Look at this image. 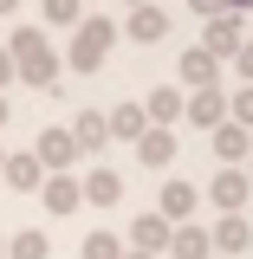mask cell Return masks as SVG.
Wrapping results in <instances>:
<instances>
[{"label":"cell","instance_id":"2","mask_svg":"<svg viewBox=\"0 0 253 259\" xmlns=\"http://www.w3.org/2000/svg\"><path fill=\"white\" fill-rule=\"evenodd\" d=\"M111 46H117V26H111V13H85V20L71 26V52H65V65H71V71H104Z\"/></svg>","mask_w":253,"mask_h":259},{"label":"cell","instance_id":"6","mask_svg":"<svg viewBox=\"0 0 253 259\" xmlns=\"http://www.w3.org/2000/svg\"><path fill=\"white\" fill-rule=\"evenodd\" d=\"M78 194H85V207H117V201H124V175H117L111 162H97V168H85Z\"/></svg>","mask_w":253,"mask_h":259},{"label":"cell","instance_id":"25","mask_svg":"<svg viewBox=\"0 0 253 259\" xmlns=\"http://www.w3.org/2000/svg\"><path fill=\"white\" fill-rule=\"evenodd\" d=\"M234 65H240V78L253 84V39H240V52H234Z\"/></svg>","mask_w":253,"mask_h":259},{"label":"cell","instance_id":"7","mask_svg":"<svg viewBox=\"0 0 253 259\" xmlns=\"http://www.w3.org/2000/svg\"><path fill=\"white\" fill-rule=\"evenodd\" d=\"M32 156H39V168H52V175H65L71 162H78V143H71V130H39V143H32Z\"/></svg>","mask_w":253,"mask_h":259},{"label":"cell","instance_id":"34","mask_svg":"<svg viewBox=\"0 0 253 259\" xmlns=\"http://www.w3.org/2000/svg\"><path fill=\"white\" fill-rule=\"evenodd\" d=\"M0 168H7V149H0Z\"/></svg>","mask_w":253,"mask_h":259},{"label":"cell","instance_id":"33","mask_svg":"<svg viewBox=\"0 0 253 259\" xmlns=\"http://www.w3.org/2000/svg\"><path fill=\"white\" fill-rule=\"evenodd\" d=\"M124 7H143V0H124Z\"/></svg>","mask_w":253,"mask_h":259},{"label":"cell","instance_id":"3","mask_svg":"<svg viewBox=\"0 0 253 259\" xmlns=\"http://www.w3.org/2000/svg\"><path fill=\"white\" fill-rule=\"evenodd\" d=\"M240 39H247V20H240V13H208V26H201V52L234 59V52H240Z\"/></svg>","mask_w":253,"mask_h":259},{"label":"cell","instance_id":"20","mask_svg":"<svg viewBox=\"0 0 253 259\" xmlns=\"http://www.w3.org/2000/svg\"><path fill=\"white\" fill-rule=\"evenodd\" d=\"M7 259H52L46 227H20V233H7Z\"/></svg>","mask_w":253,"mask_h":259},{"label":"cell","instance_id":"18","mask_svg":"<svg viewBox=\"0 0 253 259\" xmlns=\"http://www.w3.org/2000/svg\"><path fill=\"white\" fill-rule=\"evenodd\" d=\"M71 143H78V156H97V149L111 143V123H104V110H85V117L71 123Z\"/></svg>","mask_w":253,"mask_h":259},{"label":"cell","instance_id":"30","mask_svg":"<svg viewBox=\"0 0 253 259\" xmlns=\"http://www.w3.org/2000/svg\"><path fill=\"white\" fill-rule=\"evenodd\" d=\"M124 259H156V253H136V246H124Z\"/></svg>","mask_w":253,"mask_h":259},{"label":"cell","instance_id":"14","mask_svg":"<svg viewBox=\"0 0 253 259\" xmlns=\"http://www.w3.org/2000/svg\"><path fill=\"white\" fill-rule=\"evenodd\" d=\"M136 162H143V168H169V162H175V136H169L162 123H150L143 136H136Z\"/></svg>","mask_w":253,"mask_h":259},{"label":"cell","instance_id":"12","mask_svg":"<svg viewBox=\"0 0 253 259\" xmlns=\"http://www.w3.org/2000/svg\"><path fill=\"white\" fill-rule=\"evenodd\" d=\"M201 84H221V59L201 52V46H189L182 52V91H201Z\"/></svg>","mask_w":253,"mask_h":259},{"label":"cell","instance_id":"8","mask_svg":"<svg viewBox=\"0 0 253 259\" xmlns=\"http://www.w3.org/2000/svg\"><path fill=\"white\" fill-rule=\"evenodd\" d=\"M124 32L136 39V46H156V39H169V13H162L156 0H143V7H130V20H124Z\"/></svg>","mask_w":253,"mask_h":259},{"label":"cell","instance_id":"26","mask_svg":"<svg viewBox=\"0 0 253 259\" xmlns=\"http://www.w3.org/2000/svg\"><path fill=\"white\" fill-rule=\"evenodd\" d=\"M13 84V59H7V46H0V91Z\"/></svg>","mask_w":253,"mask_h":259},{"label":"cell","instance_id":"19","mask_svg":"<svg viewBox=\"0 0 253 259\" xmlns=\"http://www.w3.org/2000/svg\"><path fill=\"white\" fill-rule=\"evenodd\" d=\"M0 182L20 194H39V182H46V168H39V156H7V168H0Z\"/></svg>","mask_w":253,"mask_h":259},{"label":"cell","instance_id":"10","mask_svg":"<svg viewBox=\"0 0 253 259\" xmlns=\"http://www.w3.org/2000/svg\"><path fill=\"white\" fill-rule=\"evenodd\" d=\"M195 207H201V188H195V182H169V188L156 194V214H162L169 227H182Z\"/></svg>","mask_w":253,"mask_h":259},{"label":"cell","instance_id":"22","mask_svg":"<svg viewBox=\"0 0 253 259\" xmlns=\"http://www.w3.org/2000/svg\"><path fill=\"white\" fill-rule=\"evenodd\" d=\"M39 20H46V26H78V20H85V0H39Z\"/></svg>","mask_w":253,"mask_h":259},{"label":"cell","instance_id":"24","mask_svg":"<svg viewBox=\"0 0 253 259\" xmlns=\"http://www.w3.org/2000/svg\"><path fill=\"white\" fill-rule=\"evenodd\" d=\"M227 123H240V130H253V84H240V91L227 97Z\"/></svg>","mask_w":253,"mask_h":259},{"label":"cell","instance_id":"4","mask_svg":"<svg viewBox=\"0 0 253 259\" xmlns=\"http://www.w3.org/2000/svg\"><path fill=\"white\" fill-rule=\"evenodd\" d=\"M208 201H214V214H240L253 201V175L247 168H221V175L208 182Z\"/></svg>","mask_w":253,"mask_h":259},{"label":"cell","instance_id":"35","mask_svg":"<svg viewBox=\"0 0 253 259\" xmlns=\"http://www.w3.org/2000/svg\"><path fill=\"white\" fill-rule=\"evenodd\" d=\"M247 39H253V20H247Z\"/></svg>","mask_w":253,"mask_h":259},{"label":"cell","instance_id":"1","mask_svg":"<svg viewBox=\"0 0 253 259\" xmlns=\"http://www.w3.org/2000/svg\"><path fill=\"white\" fill-rule=\"evenodd\" d=\"M7 59H13V78H26V84H59V52H52L46 26H13Z\"/></svg>","mask_w":253,"mask_h":259},{"label":"cell","instance_id":"5","mask_svg":"<svg viewBox=\"0 0 253 259\" xmlns=\"http://www.w3.org/2000/svg\"><path fill=\"white\" fill-rule=\"evenodd\" d=\"M182 117H189L195 130H214V123H227V91H221V84L182 91Z\"/></svg>","mask_w":253,"mask_h":259},{"label":"cell","instance_id":"29","mask_svg":"<svg viewBox=\"0 0 253 259\" xmlns=\"http://www.w3.org/2000/svg\"><path fill=\"white\" fill-rule=\"evenodd\" d=\"M7 13H20V0H0V20H7Z\"/></svg>","mask_w":253,"mask_h":259},{"label":"cell","instance_id":"13","mask_svg":"<svg viewBox=\"0 0 253 259\" xmlns=\"http://www.w3.org/2000/svg\"><path fill=\"white\" fill-rule=\"evenodd\" d=\"M169 259H208L214 246H208V227H195V221H182V227H169V246H162Z\"/></svg>","mask_w":253,"mask_h":259},{"label":"cell","instance_id":"23","mask_svg":"<svg viewBox=\"0 0 253 259\" xmlns=\"http://www.w3.org/2000/svg\"><path fill=\"white\" fill-rule=\"evenodd\" d=\"M85 259H124V240L111 233V227H97V233H85V246H78Z\"/></svg>","mask_w":253,"mask_h":259},{"label":"cell","instance_id":"16","mask_svg":"<svg viewBox=\"0 0 253 259\" xmlns=\"http://www.w3.org/2000/svg\"><path fill=\"white\" fill-rule=\"evenodd\" d=\"M143 117H150V123H175V117H182V84H156V91L143 97Z\"/></svg>","mask_w":253,"mask_h":259},{"label":"cell","instance_id":"32","mask_svg":"<svg viewBox=\"0 0 253 259\" xmlns=\"http://www.w3.org/2000/svg\"><path fill=\"white\" fill-rule=\"evenodd\" d=\"M247 156H253V130H247Z\"/></svg>","mask_w":253,"mask_h":259},{"label":"cell","instance_id":"17","mask_svg":"<svg viewBox=\"0 0 253 259\" xmlns=\"http://www.w3.org/2000/svg\"><path fill=\"white\" fill-rule=\"evenodd\" d=\"M104 123H111L117 143H136V136L150 130V117H143V104H111V110H104Z\"/></svg>","mask_w":253,"mask_h":259},{"label":"cell","instance_id":"21","mask_svg":"<svg viewBox=\"0 0 253 259\" xmlns=\"http://www.w3.org/2000/svg\"><path fill=\"white\" fill-rule=\"evenodd\" d=\"M208 143H214V156H221L227 168L247 156V130H240V123H214V130H208Z\"/></svg>","mask_w":253,"mask_h":259},{"label":"cell","instance_id":"27","mask_svg":"<svg viewBox=\"0 0 253 259\" xmlns=\"http://www.w3.org/2000/svg\"><path fill=\"white\" fill-rule=\"evenodd\" d=\"M7 117H13V104H7V91H0V130H7Z\"/></svg>","mask_w":253,"mask_h":259},{"label":"cell","instance_id":"15","mask_svg":"<svg viewBox=\"0 0 253 259\" xmlns=\"http://www.w3.org/2000/svg\"><path fill=\"white\" fill-rule=\"evenodd\" d=\"M124 246H136V253H156V259H162V246H169V221H162V214H136Z\"/></svg>","mask_w":253,"mask_h":259},{"label":"cell","instance_id":"11","mask_svg":"<svg viewBox=\"0 0 253 259\" xmlns=\"http://www.w3.org/2000/svg\"><path fill=\"white\" fill-rule=\"evenodd\" d=\"M39 207H46V214H78L85 194H78L71 175H46V182H39Z\"/></svg>","mask_w":253,"mask_h":259},{"label":"cell","instance_id":"28","mask_svg":"<svg viewBox=\"0 0 253 259\" xmlns=\"http://www.w3.org/2000/svg\"><path fill=\"white\" fill-rule=\"evenodd\" d=\"M221 7H227V13H247V7H253V0H221Z\"/></svg>","mask_w":253,"mask_h":259},{"label":"cell","instance_id":"9","mask_svg":"<svg viewBox=\"0 0 253 259\" xmlns=\"http://www.w3.org/2000/svg\"><path fill=\"white\" fill-rule=\"evenodd\" d=\"M208 246H214V253H247V246H253V221H247V214H214Z\"/></svg>","mask_w":253,"mask_h":259},{"label":"cell","instance_id":"31","mask_svg":"<svg viewBox=\"0 0 253 259\" xmlns=\"http://www.w3.org/2000/svg\"><path fill=\"white\" fill-rule=\"evenodd\" d=\"M0 259H7V233H0Z\"/></svg>","mask_w":253,"mask_h":259},{"label":"cell","instance_id":"36","mask_svg":"<svg viewBox=\"0 0 253 259\" xmlns=\"http://www.w3.org/2000/svg\"><path fill=\"white\" fill-rule=\"evenodd\" d=\"M247 207H253V201H247ZM247 221H253V214H247Z\"/></svg>","mask_w":253,"mask_h":259}]
</instances>
